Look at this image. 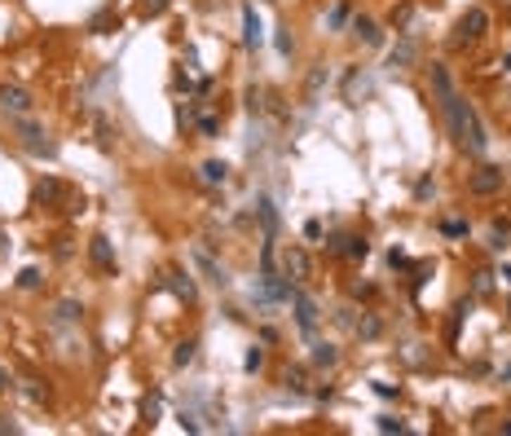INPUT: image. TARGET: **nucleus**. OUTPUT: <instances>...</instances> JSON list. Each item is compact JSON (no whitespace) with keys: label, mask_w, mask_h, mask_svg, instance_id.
Segmentation results:
<instances>
[{"label":"nucleus","mask_w":511,"mask_h":436,"mask_svg":"<svg viewBox=\"0 0 511 436\" xmlns=\"http://www.w3.org/2000/svg\"><path fill=\"white\" fill-rule=\"evenodd\" d=\"M432 84H436V93H441V110H445V120H450V137L463 146V150H472V155H485V146H489V137H485V128H481V120H476V110L463 102V97L454 93V79H450V71L445 66H432Z\"/></svg>","instance_id":"nucleus-1"},{"label":"nucleus","mask_w":511,"mask_h":436,"mask_svg":"<svg viewBox=\"0 0 511 436\" xmlns=\"http://www.w3.org/2000/svg\"><path fill=\"white\" fill-rule=\"evenodd\" d=\"M13 132L22 137V146L31 150V155H44V159H53V155H58V146H53V141H44V128L31 120V115H13Z\"/></svg>","instance_id":"nucleus-2"},{"label":"nucleus","mask_w":511,"mask_h":436,"mask_svg":"<svg viewBox=\"0 0 511 436\" xmlns=\"http://www.w3.org/2000/svg\"><path fill=\"white\" fill-rule=\"evenodd\" d=\"M485 31H489V13L485 9H467L463 13V18H458V31H454V49H463V44H472V40H481L485 36Z\"/></svg>","instance_id":"nucleus-3"},{"label":"nucleus","mask_w":511,"mask_h":436,"mask_svg":"<svg viewBox=\"0 0 511 436\" xmlns=\"http://www.w3.org/2000/svg\"><path fill=\"white\" fill-rule=\"evenodd\" d=\"M498 190H503V167H493V163H481L467 177V194H476V198H489V194H498Z\"/></svg>","instance_id":"nucleus-4"},{"label":"nucleus","mask_w":511,"mask_h":436,"mask_svg":"<svg viewBox=\"0 0 511 436\" xmlns=\"http://www.w3.org/2000/svg\"><path fill=\"white\" fill-rule=\"evenodd\" d=\"M283 274L300 287V282H309V274H313V260H309V251L304 247H287V256H283Z\"/></svg>","instance_id":"nucleus-5"},{"label":"nucleus","mask_w":511,"mask_h":436,"mask_svg":"<svg viewBox=\"0 0 511 436\" xmlns=\"http://www.w3.org/2000/svg\"><path fill=\"white\" fill-rule=\"evenodd\" d=\"M291 309H295V326H300L304 335H313V331H318V304H313V300H309L300 287L291 291Z\"/></svg>","instance_id":"nucleus-6"},{"label":"nucleus","mask_w":511,"mask_h":436,"mask_svg":"<svg viewBox=\"0 0 511 436\" xmlns=\"http://www.w3.org/2000/svg\"><path fill=\"white\" fill-rule=\"evenodd\" d=\"M0 110L9 115H27L31 110V93L18 89V84H0Z\"/></svg>","instance_id":"nucleus-7"},{"label":"nucleus","mask_w":511,"mask_h":436,"mask_svg":"<svg viewBox=\"0 0 511 436\" xmlns=\"http://www.w3.org/2000/svg\"><path fill=\"white\" fill-rule=\"evenodd\" d=\"M415 62H419V44H415V40H397V44H392V53H388V66H392V71H410Z\"/></svg>","instance_id":"nucleus-8"},{"label":"nucleus","mask_w":511,"mask_h":436,"mask_svg":"<svg viewBox=\"0 0 511 436\" xmlns=\"http://www.w3.org/2000/svg\"><path fill=\"white\" fill-rule=\"evenodd\" d=\"M89 256H93V264H97L102 274H115V247H110L106 233H97V238L89 243Z\"/></svg>","instance_id":"nucleus-9"},{"label":"nucleus","mask_w":511,"mask_h":436,"mask_svg":"<svg viewBox=\"0 0 511 436\" xmlns=\"http://www.w3.org/2000/svg\"><path fill=\"white\" fill-rule=\"evenodd\" d=\"M260 40H265V31H260V18L252 5H242V44L247 49H260Z\"/></svg>","instance_id":"nucleus-10"},{"label":"nucleus","mask_w":511,"mask_h":436,"mask_svg":"<svg viewBox=\"0 0 511 436\" xmlns=\"http://www.w3.org/2000/svg\"><path fill=\"white\" fill-rule=\"evenodd\" d=\"M353 36H357L361 44H370V49L384 44V31L375 27V18H353Z\"/></svg>","instance_id":"nucleus-11"},{"label":"nucleus","mask_w":511,"mask_h":436,"mask_svg":"<svg viewBox=\"0 0 511 436\" xmlns=\"http://www.w3.org/2000/svg\"><path fill=\"white\" fill-rule=\"evenodd\" d=\"M79 313H84V309H79L75 300H58V309H53V326H75V322H79Z\"/></svg>","instance_id":"nucleus-12"},{"label":"nucleus","mask_w":511,"mask_h":436,"mask_svg":"<svg viewBox=\"0 0 511 436\" xmlns=\"http://www.w3.org/2000/svg\"><path fill=\"white\" fill-rule=\"evenodd\" d=\"M194 264H199V269H203L212 282H216V287H225V282H229V278H225V269H221V264L207 256V251H194Z\"/></svg>","instance_id":"nucleus-13"},{"label":"nucleus","mask_w":511,"mask_h":436,"mask_svg":"<svg viewBox=\"0 0 511 436\" xmlns=\"http://www.w3.org/2000/svg\"><path fill=\"white\" fill-rule=\"evenodd\" d=\"M199 177L207 181V186H225V181H229V167H225L221 159H207V163L199 167Z\"/></svg>","instance_id":"nucleus-14"},{"label":"nucleus","mask_w":511,"mask_h":436,"mask_svg":"<svg viewBox=\"0 0 511 436\" xmlns=\"http://www.w3.org/2000/svg\"><path fill=\"white\" fill-rule=\"evenodd\" d=\"M344 256H349V260H366L370 256V243L361 238V233H344Z\"/></svg>","instance_id":"nucleus-15"},{"label":"nucleus","mask_w":511,"mask_h":436,"mask_svg":"<svg viewBox=\"0 0 511 436\" xmlns=\"http://www.w3.org/2000/svg\"><path fill=\"white\" fill-rule=\"evenodd\" d=\"M335 361H339V348H335V344H326V340L313 344V366H326V371H331Z\"/></svg>","instance_id":"nucleus-16"},{"label":"nucleus","mask_w":511,"mask_h":436,"mask_svg":"<svg viewBox=\"0 0 511 436\" xmlns=\"http://www.w3.org/2000/svg\"><path fill=\"white\" fill-rule=\"evenodd\" d=\"M58 198H62V186H58V181H53V177H44V181H40V186H36V203H44V207H53V203H58Z\"/></svg>","instance_id":"nucleus-17"},{"label":"nucleus","mask_w":511,"mask_h":436,"mask_svg":"<svg viewBox=\"0 0 511 436\" xmlns=\"http://www.w3.org/2000/svg\"><path fill=\"white\" fill-rule=\"evenodd\" d=\"M168 287H172L181 300H186V304H194V300H199V291H194V282H190L186 274H168Z\"/></svg>","instance_id":"nucleus-18"},{"label":"nucleus","mask_w":511,"mask_h":436,"mask_svg":"<svg viewBox=\"0 0 511 436\" xmlns=\"http://www.w3.org/2000/svg\"><path fill=\"white\" fill-rule=\"evenodd\" d=\"M507 243H511V221H493V225H489V247L503 251Z\"/></svg>","instance_id":"nucleus-19"},{"label":"nucleus","mask_w":511,"mask_h":436,"mask_svg":"<svg viewBox=\"0 0 511 436\" xmlns=\"http://www.w3.org/2000/svg\"><path fill=\"white\" fill-rule=\"evenodd\" d=\"M379 335H384V322H379L375 313H366V317L357 322V340H379Z\"/></svg>","instance_id":"nucleus-20"},{"label":"nucleus","mask_w":511,"mask_h":436,"mask_svg":"<svg viewBox=\"0 0 511 436\" xmlns=\"http://www.w3.org/2000/svg\"><path fill=\"white\" fill-rule=\"evenodd\" d=\"M260 225H265V238H273V233H278V212H273V203H269V198H260Z\"/></svg>","instance_id":"nucleus-21"},{"label":"nucleus","mask_w":511,"mask_h":436,"mask_svg":"<svg viewBox=\"0 0 511 436\" xmlns=\"http://www.w3.org/2000/svg\"><path fill=\"white\" fill-rule=\"evenodd\" d=\"M194 353H199V344H194V340H186V344H176V353H172V366H176V371H186V366L194 361Z\"/></svg>","instance_id":"nucleus-22"},{"label":"nucleus","mask_w":511,"mask_h":436,"mask_svg":"<svg viewBox=\"0 0 511 436\" xmlns=\"http://www.w3.org/2000/svg\"><path fill=\"white\" fill-rule=\"evenodd\" d=\"M287 388L291 392H309V371H304V366H291V371H287Z\"/></svg>","instance_id":"nucleus-23"},{"label":"nucleus","mask_w":511,"mask_h":436,"mask_svg":"<svg viewBox=\"0 0 511 436\" xmlns=\"http://www.w3.org/2000/svg\"><path fill=\"white\" fill-rule=\"evenodd\" d=\"M172 0H141V18H159V13H168Z\"/></svg>","instance_id":"nucleus-24"},{"label":"nucleus","mask_w":511,"mask_h":436,"mask_svg":"<svg viewBox=\"0 0 511 436\" xmlns=\"http://www.w3.org/2000/svg\"><path fill=\"white\" fill-rule=\"evenodd\" d=\"M445 238H467V221H441Z\"/></svg>","instance_id":"nucleus-25"},{"label":"nucleus","mask_w":511,"mask_h":436,"mask_svg":"<svg viewBox=\"0 0 511 436\" xmlns=\"http://www.w3.org/2000/svg\"><path fill=\"white\" fill-rule=\"evenodd\" d=\"M322 79H326V66H318V71L309 75V89H304V97H309V106H313V97H318V89H322Z\"/></svg>","instance_id":"nucleus-26"},{"label":"nucleus","mask_w":511,"mask_h":436,"mask_svg":"<svg viewBox=\"0 0 511 436\" xmlns=\"http://www.w3.org/2000/svg\"><path fill=\"white\" fill-rule=\"evenodd\" d=\"M18 287H22V291L40 287V274H36V269H22V274H18Z\"/></svg>","instance_id":"nucleus-27"},{"label":"nucleus","mask_w":511,"mask_h":436,"mask_svg":"<svg viewBox=\"0 0 511 436\" xmlns=\"http://www.w3.org/2000/svg\"><path fill=\"white\" fill-rule=\"evenodd\" d=\"M379 432H406V423H401V418H392V414H384V418H379Z\"/></svg>","instance_id":"nucleus-28"},{"label":"nucleus","mask_w":511,"mask_h":436,"mask_svg":"<svg viewBox=\"0 0 511 436\" xmlns=\"http://www.w3.org/2000/svg\"><path fill=\"white\" fill-rule=\"evenodd\" d=\"M216 128H221V124L212 120V115H203V120H199V132H203V137H216Z\"/></svg>","instance_id":"nucleus-29"},{"label":"nucleus","mask_w":511,"mask_h":436,"mask_svg":"<svg viewBox=\"0 0 511 436\" xmlns=\"http://www.w3.org/2000/svg\"><path fill=\"white\" fill-rule=\"evenodd\" d=\"M326 251H331V256H344V233H331V238H326Z\"/></svg>","instance_id":"nucleus-30"},{"label":"nucleus","mask_w":511,"mask_h":436,"mask_svg":"<svg viewBox=\"0 0 511 436\" xmlns=\"http://www.w3.org/2000/svg\"><path fill=\"white\" fill-rule=\"evenodd\" d=\"M344 23H349V5H335L331 9V27H344Z\"/></svg>","instance_id":"nucleus-31"},{"label":"nucleus","mask_w":511,"mask_h":436,"mask_svg":"<svg viewBox=\"0 0 511 436\" xmlns=\"http://www.w3.org/2000/svg\"><path fill=\"white\" fill-rule=\"evenodd\" d=\"M260 366H265V353H260V348H252V353H247V371H260Z\"/></svg>","instance_id":"nucleus-32"},{"label":"nucleus","mask_w":511,"mask_h":436,"mask_svg":"<svg viewBox=\"0 0 511 436\" xmlns=\"http://www.w3.org/2000/svg\"><path fill=\"white\" fill-rule=\"evenodd\" d=\"M27 397H31V401H44V397H48V388H40V383L31 379V383H27Z\"/></svg>","instance_id":"nucleus-33"},{"label":"nucleus","mask_w":511,"mask_h":436,"mask_svg":"<svg viewBox=\"0 0 511 436\" xmlns=\"http://www.w3.org/2000/svg\"><path fill=\"white\" fill-rule=\"evenodd\" d=\"M273 40H278V53H291V36H287L283 27H278V36H273Z\"/></svg>","instance_id":"nucleus-34"},{"label":"nucleus","mask_w":511,"mask_h":436,"mask_svg":"<svg viewBox=\"0 0 511 436\" xmlns=\"http://www.w3.org/2000/svg\"><path fill=\"white\" fill-rule=\"evenodd\" d=\"M89 27H93V31H106V27H110V13H97V18H93Z\"/></svg>","instance_id":"nucleus-35"},{"label":"nucleus","mask_w":511,"mask_h":436,"mask_svg":"<svg viewBox=\"0 0 511 436\" xmlns=\"http://www.w3.org/2000/svg\"><path fill=\"white\" fill-rule=\"evenodd\" d=\"M9 388V371H5V366H0V392H5Z\"/></svg>","instance_id":"nucleus-36"},{"label":"nucleus","mask_w":511,"mask_h":436,"mask_svg":"<svg viewBox=\"0 0 511 436\" xmlns=\"http://www.w3.org/2000/svg\"><path fill=\"white\" fill-rule=\"evenodd\" d=\"M503 278H507V282H511V264H503Z\"/></svg>","instance_id":"nucleus-37"},{"label":"nucleus","mask_w":511,"mask_h":436,"mask_svg":"<svg viewBox=\"0 0 511 436\" xmlns=\"http://www.w3.org/2000/svg\"><path fill=\"white\" fill-rule=\"evenodd\" d=\"M503 66H507V71H511V53H507V58H503Z\"/></svg>","instance_id":"nucleus-38"},{"label":"nucleus","mask_w":511,"mask_h":436,"mask_svg":"<svg viewBox=\"0 0 511 436\" xmlns=\"http://www.w3.org/2000/svg\"><path fill=\"white\" fill-rule=\"evenodd\" d=\"M265 5H273V0H265Z\"/></svg>","instance_id":"nucleus-39"}]
</instances>
